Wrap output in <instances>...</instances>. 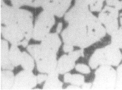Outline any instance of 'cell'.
Masks as SVG:
<instances>
[{
  "label": "cell",
  "mask_w": 122,
  "mask_h": 90,
  "mask_svg": "<svg viewBox=\"0 0 122 90\" xmlns=\"http://www.w3.org/2000/svg\"><path fill=\"white\" fill-rule=\"evenodd\" d=\"M118 10L113 7L107 6L100 11L98 18L105 26L107 33L112 36L119 28Z\"/></svg>",
  "instance_id": "7"
},
{
  "label": "cell",
  "mask_w": 122,
  "mask_h": 90,
  "mask_svg": "<svg viewBox=\"0 0 122 90\" xmlns=\"http://www.w3.org/2000/svg\"><path fill=\"white\" fill-rule=\"evenodd\" d=\"M62 28V24L61 22L59 23L58 25V26L57 28V33H60V32L61 31V29Z\"/></svg>",
  "instance_id": "33"
},
{
  "label": "cell",
  "mask_w": 122,
  "mask_h": 90,
  "mask_svg": "<svg viewBox=\"0 0 122 90\" xmlns=\"http://www.w3.org/2000/svg\"></svg>",
  "instance_id": "36"
},
{
  "label": "cell",
  "mask_w": 122,
  "mask_h": 90,
  "mask_svg": "<svg viewBox=\"0 0 122 90\" xmlns=\"http://www.w3.org/2000/svg\"><path fill=\"white\" fill-rule=\"evenodd\" d=\"M64 80L65 83H71L76 86H82L85 83V77L80 74H71L69 73L65 74Z\"/></svg>",
  "instance_id": "21"
},
{
  "label": "cell",
  "mask_w": 122,
  "mask_h": 90,
  "mask_svg": "<svg viewBox=\"0 0 122 90\" xmlns=\"http://www.w3.org/2000/svg\"><path fill=\"white\" fill-rule=\"evenodd\" d=\"M59 73L54 71L48 74L47 78L45 81L43 89L45 90H61L62 89L63 83L58 78Z\"/></svg>",
  "instance_id": "18"
},
{
  "label": "cell",
  "mask_w": 122,
  "mask_h": 90,
  "mask_svg": "<svg viewBox=\"0 0 122 90\" xmlns=\"http://www.w3.org/2000/svg\"><path fill=\"white\" fill-rule=\"evenodd\" d=\"M107 6L113 7L117 10L122 9V3L119 0H106Z\"/></svg>",
  "instance_id": "25"
},
{
  "label": "cell",
  "mask_w": 122,
  "mask_h": 90,
  "mask_svg": "<svg viewBox=\"0 0 122 90\" xmlns=\"http://www.w3.org/2000/svg\"><path fill=\"white\" fill-rule=\"evenodd\" d=\"M34 58L31 55L26 52H22L20 65L24 70L32 71L35 67Z\"/></svg>",
  "instance_id": "22"
},
{
  "label": "cell",
  "mask_w": 122,
  "mask_h": 90,
  "mask_svg": "<svg viewBox=\"0 0 122 90\" xmlns=\"http://www.w3.org/2000/svg\"><path fill=\"white\" fill-rule=\"evenodd\" d=\"M22 52L17 45H12L9 49V58L11 63L14 67L20 64Z\"/></svg>",
  "instance_id": "20"
},
{
  "label": "cell",
  "mask_w": 122,
  "mask_h": 90,
  "mask_svg": "<svg viewBox=\"0 0 122 90\" xmlns=\"http://www.w3.org/2000/svg\"><path fill=\"white\" fill-rule=\"evenodd\" d=\"M16 23L25 36V39L29 41L33 36L34 29L33 16L26 9L18 8L17 11Z\"/></svg>",
  "instance_id": "8"
},
{
  "label": "cell",
  "mask_w": 122,
  "mask_h": 90,
  "mask_svg": "<svg viewBox=\"0 0 122 90\" xmlns=\"http://www.w3.org/2000/svg\"><path fill=\"white\" fill-rule=\"evenodd\" d=\"M47 78V75L45 74H39L37 76V80L38 84H41L46 81Z\"/></svg>",
  "instance_id": "27"
},
{
  "label": "cell",
  "mask_w": 122,
  "mask_h": 90,
  "mask_svg": "<svg viewBox=\"0 0 122 90\" xmlns=\"http://www.w3.org/2000/svg\"><path fill=\"white\" fill-rule=\"evenodd\" d=\"M87 36L92 44L100 41L106 35L107 32L105 27L98 18L92 13L86 23Z\"/></svg>",
  "instance_id": "9"
},
{
  "label": "cell",
  "mask_w": 122,
  "mask_h": 90,
  "mask_svg": "<svg viewBox=\"0 0 122 90\" xmlns=\"http://www.w3.org/2000/svg\"><path fill=\"white\" fill-rule=\"evenodd\" d=\"M115 89L122 90V77H117Z\"/></svg>",
  "instance_id": "28"
},
{
  "label": "cell",
  "mask_w": 122,
  "mask_h": 90,
  "mask_svg": "<svg viewBox=\"0 0 122 90\" xmlns=\"http://www.w3.org/2000/svg\"><path fill=\"white\" fill-rule=\"evenodd\" d=\"M122 59L120 49L111 44L104 48L96 50L90 58L89 64L92 69L101 65L117 66Z\"/></svg>",
  "instance_id": "2"
},
{
  "label": "cell",
  "mask_w": 122,
  "mask_h": 90,
  "mask_svg": "<svg viewBox=\"0 0 122 90\" xmlns=\"http://www.w3.org/2000/svg\"><path fill=\"white\" fill-rule=\"evenodd\" d=\"M92 13L84 0H75L74 6L65 14V20L69 24L86 26L88 19Z\"/></svg>",
  "instance_id": "5"
},
{
  "label": "cell",
  "mask_w": 122,
  "mask_h": 90,
  "mask_svg": "<svg viewBox=\"0 0 122 90\" xmlns=\"http://www.w3.org/2000/svg\"></svg>",
  "instance_id": "38"
},
{
  "label": "cell",
  "mask_w": 122,
  "mask_h": 90,
  "mask_svg": "<svg viewBox=\"0 0 122 90\" xmlns=\"http://www.w3.org/2000/svg\"><path fill=\"white\" fill-rule=\"evenodd\" d=\"M117 77H122V64L118 66L117 70Z\"/></svg>",
  "instance_id": "31"
},
{
  "label": "cell",
  "mask_w": 122,
  "mask_h": 90,
  "mask_svg": "<svg viewBox=\"0 0 122 90\" xmlns=\"http://www.w3.org/2000/svg\"><path fill=\"white\" fill-rule=\"evenodd\" d=\"M55 22L54 16L44 10L38 16L35 21L32 38L36 41H41L50 33Z\"/></svg>",
  "instance_id": "6"
},
{
  "label": "cell",
  "mask_w": 122,
  "mask_h": 90,
  "mask_svg": "<svg viewBox=\"0 0 122 90\" xmlns=\"http://www.w3.org/2000/svg\"><path fill=\"white\" fill-rule=\"evenodd\" d=\"M37 83V77L32 71L24 70L19 72L15 77L14 84L12 90L32 89Z\"/></svg>",
  "instance_id": "11"
},
{
  "label": "cell",
  "mask_w": 122,
  "mask_h": 90,
  "mask_svg": "<svg viewBox=\"0 0 122 90\" xmlns=\"http://www.w3.org/2000/svg\"><path fill=\"white\" fill-rule=\"evenodd\" d=\"M41 41V45L44 48L56 53L61 44V40L57 33H49Z\"/></svg>",
  "instance_id": "16"
},
{
  "label": "cell",
  "mask_w": 122,
  "mask_h": 90,
  "mask_svg": "<svg viewBox=\"0 0 122 90\" xmlns=\"http://www.w3.org/2000/svg\"><path fill=\"white\" fill-rule=\"evenodd\" d=\"M28 40H26V39H24L22 41V42H21V45H22L23 47H26L27 46V45H28Z\"/></svg>",
  "instance_id": "34"
},
{
  "label": "cell",
  "mask_w": 122,
  "mask_h": 90,
  "mask_svg": "<svg viewBox=\"0 0 122 90\" xmlns=\"http://www.w3.org/2000/svg\"><path fill=\"white\" fill-rule=\"evenodd\" d=\"M27 50L35 60L39 72L49 74L56 70V53L44 48L41 44L29 45Z\"/></svg>",
  "instance_id": "1"
},
{
  "label": "cell",
  "mask_w": 122,
  "mask_h": 90,
  "mask_svg": "<svg viewBox=\"0 0 122 90\" xmlns=\"http://www.w3.org/2000/svg\"><path fill=\"white\" fill-rule=\"evenodd\" d=\"M0 64L3 70H13L14 67L9 58V44L7 40H1L0 43Z\"/></svg>",
  "instance_id": "15"
},
{
  "label": "cell",
  "mask_w": 122,
  "mask_h": 90,
  "mask_svg": "<svg viewBox=\"0 0 122 90\" xmlns=\"http://www.w3.org/2000/svg\"><path fill=\"white\" fill-rule=\"evenodd\" d=\"M65 44L77 46L84 49L93 45L87 36L86 25L69 24L61 33Z\"/></svg>",
  "instance_id": "3"
},
{
  "label": "cell",
  "mask_w": 122,
  "mask_h": 90,
  "mask_svg": "<svg viewBox=\"0 0 122 90\" xmlns=\"http://www.w3.org/2000/svg\"><path fill=\"white\" fill-rule=\"evenodd\" d=\"M111 36V44L122 50V27L119 28Z\"/></svg>",
  "instance_id": "24"
},
{
  "label": "cell",
  "mask_w": 122,
  "mask_h": 90,
  "mask_svg": "<svg viewBox=\"0 0 122 90\" xmlns=\"http://www.w3.org/2000/svg\"><path fill=\"white\" fill-rule=\"evenodd\" d=\"M15 77L11 70H3L0 74V90H12Z\"/></svg>",
  "instance_id": "17"
},
{
  "label": "cell",
  "mask_w": 122,
  "mask_h": 90,
  "mask_svg": "<svg viewBox=\"0 0 122 90\" xmlns=\"http://www.w3.org/2000/svg\"><path fill=\"white\" fill-rule=\"evenodd\" d=\"M13 6L20 8L24 6L34 8L42 7L45 0H10Z\"/></svg>",
  "instance_id": "19"
},
{
  "label": "cell",
  "mask_w": 122,
  "mask_h": 90,
  "mask_svg": "<svg viewBox=\"0 0 122 90\" xmlns=\"http://www.w3.org/2000/svg\"><path fill=\"white\" fill-rule=\"evenodd\" d=\"M84 56V50L72 51L68 55L62 56L57 61L56 71L59 74H65L72 70L75 62L80 56Z\"/></svg>",
  "instance_id": "10"
},
{
  "label": "cell",
  "mask_w": 122,
  "mask_h": 90,
  "mask_svg": "<svg viewBox=\"0 0 122 90\" xmlns=\"http://www.w3.org/2000/svg\"><path fill=\"white\" fill-rule=\"evenodd\" d=\"M18 8L10 6L0 0V23L4 26L16 24L17 11Z\"/></svg>",
  "instance_id": "14"
},
{
  "label": "cell",
  "mask_w": 122,
  "mask_h": 90,
  "mask_svg": "<svg viewBox=\"0 0 122 90\" xmlns=\"http://www.w3.org/2000/svg\"></svg>",
  "instance_id": "37"
},
{
  "label": "cell",
  "mask_w": 122,
  "mask_h": 90,
  "mask_svg": "<svg viewBox=\"0 0 122 90\" xmlns=\"http://www.w3.org/2000/svg\"><path fill=\"white\" fill-rule=\"evenodd\" d=\"M120 22L121 27H122V13H121V14L120 15Z\"/></svg>",
  "instance_id": "35"
},
{
  "label": "cell",
  "mask_w": 122,
  "mask_h": 90,
  "mask_svg": "<svg viewBox=\"0 0 122 90\" xmlns=\"http://www.w3.org/2000/svg\"><path fill=\"white\" fill-rule=\"evenodd\" d=\"M95 77L91 89L114 90L117 79V71L111 66L101 65L95 73Z\"/></svg>",
  "instance_id": "4"
},
{
  "label": "cell",
  "mask_w": 122,
  "mask_h": 90,
  "mask_svg": "<svg viewBox=\"0 0 122 90\" xmlns=\"http://www.w3.org/2000/svg\"><path fill=\"white\" fill-rule=\"evenodd\" d=\"M75 68L77 71L83 74H87L90 73L91 72L89 67L86 64L82 63H79L77 64L76 65H75Z\"/></svg>",
  "instance_id": "26"
},
{
  "label": "cell",
  "mask_w": 122,
  "mask_h": 90,
  "mask_svg": "<svg viewBox=\"0 0 122 90\" xmlns=\"http://www.w3.org/2000/svg\"><path fill=\"white\" fill-rule=\"evenodd\" d=\"M0 33L5 39L12 45L19 46L25 38V36L17 23L6 26H1Z\"/></svg>",
  "instance_id": "13"
},
{
  "label": "cell",
  "mask_w": 122,
  "mask_h": 90,
  "mask_svg": "<svg viewBox=\"0 0 122 90\" xmlns=\"http://www.w3.org/2000/svg\"><path fill=\"white\" fill-rule=\"evenodd\" d=\"M66 89H69V90H79V89H80L81 88L79 87V86L71 84V85L68 86Z\"/></svg>",
  "instance_id": "32"
},
{
  "label": "cell",
  "mask_w": 122,
  "mask_h": 90,
  "mask_svg": "<svg viewBox=\"0 0 122 90\" xmlns=\"http://www.w3.org/2000/svg\"><path fill=\"white\" fill-rule=\"evenodd\" d=\"M92 84L89 83H84V84L81 86L82 89L84 90H89L92 89Z\"/></svg>",
  "instance_id": "30"
},
{
  "label": "cell",
  "mask_w": 122,
  "mask_h": 90,
  "mask_svg": "<svg viewBox=\"0 0 122 90\" xmlns=\"http://www.w3.org/2000/svg\"><path fill=\"white\" fill-rule=\"evenodd\" d=\"M71 1L72 0H45L42 7L44 10L61 17L66 14Z\"/></svg>",
  "instance_id": "12"
},
{
  "label": "cell",
  "mask_w": 122,
  "mask_h": 90,
  "mask_svg": "<svg viewBox=\"0 0 122 90\" xmlns=\"http://www.w3.org/2000/svg\"><path fill=\"white\" fill-rule=\"evenodd\" d=\"M73 47L72 45L65 44L63 46V50L66 53H70L73 51Z\"/></svg>",
  "instance_id": "29"
},
{
  "label": "cell",
  "mask_w": 122,
  "mask_h": 90,
  "mask_svg": "<svg viewBox=\"0 0 122 90\" xmlns=\"http://www.w3.org/2000/svg\"><path fill=\"white\" fill-rule=\"evenodd\" d=\"M92 12H100L102 9L105 0H84Z\"/></svg>",
  "instance_id": "23"
}]
</instances>
